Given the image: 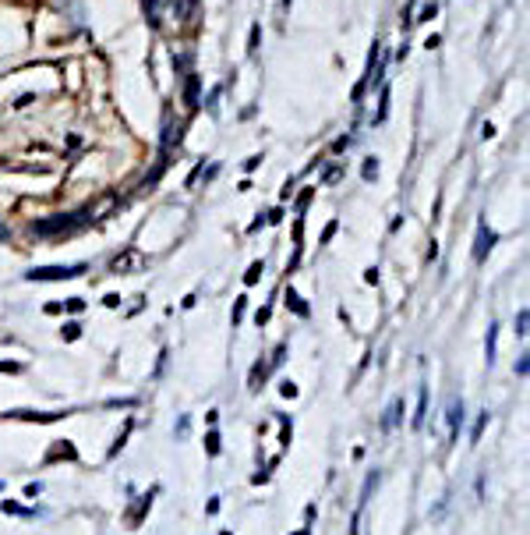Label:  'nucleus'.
<instances>
[{"label": "nucleus", "instance_id": "1", "mask_svg": "<svg viewBox=\"0 0 530 535\" xmlns=\"http://www.w3.org/2000/svg\"><path fill=\"white\" fill-rule=\"evenodd\" d=\"M82 220H88V217H82V213H60V217H50V220H36L32 224V230L39 234V237H53V234H68V230H75Z\"/></svg>", "mask_w": 530, "mask_h": 535}, {"label": "nucleus", "instance_id": "2", "mask_svg": "<svg viewBox=\"0 0 530 535\" xmlns=\"http://www.w3.org/2000/svg\"><path fill=\"white\" fill-rule=\"evenodd\" d=\"M85 273V262H75V266H36L28 270L25 277L28 280H71V277H82Z\"/></svg>", "mask_w": 530, "mask_h": 535}, {"label": "nucleus", "instance_id": "3", "mask_svg": "<svg viewBox=\"0 0 530 535\" xmlns=\"http://www.w3.org/2000/svg\"><path fill=\"white\" fill-rule=\"evenodd\" d=\"M142 266H145V255L138 248H128L124 255L113 259V273H131V270H142Z\"/></svg>", "mask_w": 530, "mask_h": 535}, {"label": "nucleus", "instance_id": "4", "mask_svg": "<svg viewBox=\"0 0 530 535\" xmlns=\"http://www.w3.org/2000/svg\"><path fill=\"white\" fill-rule=\"evenodd\" d=\"M495 242H498V237H495V230H491L488 224H481V227H477V245H474V259H477V262H484V259H488V252L495 248Z\"/></svg>", "mask_w": 530, "mask_h": 535}, {"label": "nucleus", "instance_id": "5", "mask_svg": "<svg viewBox=\"0 0 530 535\" xmlns=\"http://www.w3.org/2000/svg\"><path fill=\"white\" fill-rule=\"evenodd\" d=\"M142 8H145L149 25L160 28V25H163V15H167V8H170V0H142Z\"/></svg>", "mask_w": 530, "mask_h": 535}, {"label": "nucleus", "instance_id": "6", "mask_svg": "<svg viewBox=\"0 0 530 535\" xmlns=\"http://www.w3.org/2000/svg\"><path fill=\"white\" fill-rule=\"evenodd\" d=\"M460 426H463V401H449V408H446V429H449V439H456V433H460Z\"/></svg>", "mask_w": 530, "mask_h": 535}, {"label": "nucleus", "instance_id": "7", "mask_svg": "<svg viewBox=\"0 0 530 535\" xmlns=\"http://www.w3.org/2000/svg\"><path fill=\"white\" fill-rule=\"evenodd\" d=\"M403 422V401H392L389 411H386V419H382V429H396Z\"/></svg>", "mask_w": 530, "mask_h": 535}, {"label": "nucleus", "instance_id": "8", "mask_svg": "<svg viewBox=\"0 0 530 535\" xmlns=\"http://www.w3.org/2000/svg\"><path fill=\"white\" fill-rule=\"evenodd\" d=\"M195 11H198V0H177V21L180 25H188L195 18Z\"/></svg>", "mask_w": 530, "mask_h": 535}, {"label": "nucleus", "instance_id": "9", "mask_svg": "<svg viewBox=\"0 0 530 535\" xmlns=\"http://www.w3.org/2000/svg\"><path fill=\"white\" fill-rule=\"evenodd\" d=\"M424 415H428V386H421V394H417V415H414V429H424Z\"/></svg>", "mask_w": 530, "mask_h": 535}, {"label": "nucleus", "instance_id": "10", "mask_svg": "<svg viewBox=\"0 0 530 535\" xmlns=\"http://www.w3.org/2000/svg\"><path fill=\"white\" fill-rule=\"evenodd\" d=\"M198 75H188V85H184V103L188 107H198Z\"/></svg>", "mask_w": 530, "mask_h": 535}, {"label": "nucleus", "instance_id": "11", "mask_svg": "<svg viewBox=\"0 0 530 535\" xmlns=\"http://www.w3.org/2000/svg\"><path fill=\"white\" fill-rule=\"evenodd\" d=\"M113 202H117V199H113V195H106L100 206H92V210H88V220H103V213H110V210H113Z\"/></svg>", "mask_w": 530, "mask_h": 535}, {"label": "nucleus", "instance_id": "12", "mask_svg": "<svg viewBox=\"0 0 530 535\" xmlns=\"http://www.w3.org/2000/svg\"><path fill=\"white\" fill-rule=\"evenodd\" d=\"M495 341H498V326H488V337H484V354H488V365L495 362Z\"/></svg>", "mask_w": 530, "mask_h": 535}, {"label": "nucleus", "instance_id": "13", "mask_svg": "<svg viewBox=\"0 0 530 535\" xmlns=\"http://www.w3.org/2000/svg\"><path fill=\"white\" fill-rule=\"evenodd\" d=\"M287 309H294L297 316H307V305L297 298V291H294V287H287Z\"/></svg>", "mask_w": 530, "mask_h": 535}, {"label": "nucleus", "instance_id": "14", "mask_svg": "<svg viewBox=\"0 0 530 535\" xmlns=\"http://www.w3.org/2000/svg\"><path fill=\"white\" fill-rule=\"evenodd\" d=\"M262 273H265V266H262V262H252V270L244 273V284H247V287L258 284V277H262Z\"/></svg>", "mask_w": 530, "mask_h": 535}, {"label": "nucleus", "instance_id": "15", "mask_svg": "<svg viewBox=\"0 0 530 535\" xmlns=\"http://www.w3.org/2000/svg\"><path fill=\"white\" fill-rule=\"evenodd\" d=\"M527 323H530V312L520 309V312H516V337H527Z\"/></svg>", "mask_w": 530, "mask_h": 535}, {"label": "nucleus", "instance_id": "16", "mask_svg": "<svg viewBox=\"0 0 530 535\" xmlns=\"http://www.w3.org/2000/svg\"><path fill=\"white\" fill-rule=\"evenodd\" d=\"M375 486H379V471L371 475V479L364 482V489H361V511H364V503H368V496H371V489H375Z\"/></svg>", "mask_w": 530, "mask_h": 535}, {"label": "nucleus", "instance_id": "17", "mask_svg": "<svg viewBox=\"0 0 530 535\" xmlns=\"http://www.w3.org/2000/svg\"><path fill=\"white\" fill-rule=\"evenodd\" d=\"M205 451H209L212 457H216V454H220V433H216V429H212V433L205 436Z\"/></svg>", "mask_w": 530, "mask_h": 535}, {"label": "nucleus", "instance_id": "18", "mask_svg": "<svg viewBox=\"0 0 530 535\" xmlns=\"http://www.w3.org/2000/svg\"><path fill=\"white\" fill-rule=\"evenodd\" d=\"M484 426H488V411L477 415V422H474V429H471V439H474V443L481 439V429H484Z\"/></svg>", "mask_w": 530, "mask_h": 535}, {"label": "nucleus", "instance_id": "19", "mask_svg": "<svg viewBox=\"0 0 530 535\" xmlns=\"http://www.w3.org/2000/svg\"><path fill=\"white\" fill-rule=\"evenodd\" d=\"M361 174H364V181H371V177L379 174V160H375V156H371V160H364V170H361Z\"/></svg>", "mask_w": 530, "mask_h": 535}, {"label": "nucleus", "instance_id": "20", "mask_svg": "<svg viewBox=\"0 0 530 535\" xmlns=\"http://www.w3.org/2000/svg\"><path fill=\"white\" fill-rule=\"evenodd\" d=\"M386 114H389V89H382V103H379V114H375V121H386Z\"/></svg>", "mask_w": 530, "mask_h": 535}, {"label": "nucleus", "instance_id": "21", "mask_svg": "<svg viewBox=\"0 0 530 535\" xmlns=\"http://www.w3.org/2000/svg\"><path fill=\"white\" fill-rule=\"evenodd\" d=\"M78 337H82V326L78 323H68L64 326V341H78Z\"/></svg>", "mask_w": 530, "mask_h": 535}, {"label": "nucleus", "instance_id": "22", "mask_svg": "<svg viewBox=\"0 0 530 535\" xmlns=\"http://www.w3.org/2000/svg\"><path fill=\"white\" fill-rule=\"evenodd\" d=\"M513 369H516V376H527V372H530V362H527V354H520Z\"/></svg>", "mask_w": 530, "mask_h": 535}, {"label": "nucleus", "instance_id": "23", "mask_svg": "<svg viewBox=\"0 0 530 535\" xmlns=\"http://www.w3.org/2000/svg\"><path fill=\"white\" fill-rule=\"evenodd\" d=\"M244 309H247V298H237V305H234V326L240 323V316H244Z\"/></svg>", "mask_w": 530, "mask_h": 535}, {"label": "nucleus", "instance_id": "24", "mask_svg": "<svg viewBox=\"0 0 530 535\" xmlns=\"http://www.w3.org/2000/svg\"><path fill=\"white\" fill-rule=\"evenodd\" d=\"M279 394H283V397H297V386H294V383L287 379L283 386H279Z\"/></svg>", "mask_w": 530, "mask_h": 535}, {"label": "nucleus", "instance_id": "25", "mask_svg": "<svg viewBox=\"0 0 530 535\" xmlns=\"http://www.w3.org/2000/svg\"><path fill=\"white\" fill-rule=\"evenodd\" d=\"M188 429H191V419H188V415H184V419L177 422V436H188Z\"/></svg>", "mask_w": 530, "mask_h": 535}, {"label": "nucleus", "instance_id": "26", "mask_svg": "<svg viewBox=\"0 0 530 535\" xmlns=\"http://www.w3.org/2000/svg\"><path fill=\"white\" fill-rule=\"evenodd\" d=\"M307 202H311V192H304V195L297 199V213H304V210H307Z\"/></svg>", "mask_w": 530, "mask_h": 535}, {"label": "nucleus", "instance_id": "27", "mask_svg": "<svg viewBox=\"0 0 530 535\" xmlns=\"http://www.w3.org/2000/svg\"><path fill=\"white\" fill-rule=\"evenodd\" d=\"M216 100H220V89H212V93H209V114H216Z\"/></svg>", "mask_w": 530, "mask_h": 535}, {"label": "nucleus", "instance_id": "28", "mask_svg": "<svg viewBox=\"0 0 530 535\" xmlns=\"http://www.w3.org/2000/svg\"><path fill=\"white\" fill-rule=\"evenodd\" d=\"M435 15V4H428V8H421V18H414V21H428Z\"/></svg>", "mask_w": 530, "mask_h": 535}, {"label": "nucleus", "instance_id": "29", "mask_svg": "<svg viewBox=\"0 0 530 535\" xmlns=\"http://www.w3.org/2000/svg\"><path fill=\"white\" fill-rule=\"evenodd\" d=\"M68 309H71V312H82V309H85V302H82V298H71V302H68Z\"/></svg>", "mask_w": 530, "mask_h": 535}, {"label": "nucleus", "instance_id": "30", "mask_svg": "<svg viewBox=\"0 0 530 535\" xmlns=\"http://www.w3.org/2000/svg\"><path fill=\"white\" fill-rule=\"evenodd\" d=\"M247 50H252V53H255V50H258V25H255V28H252V46H247Z\"/></svg>", "mask_w": 530, "mask_h": 535}, {"label": "nucleus", "instance_id": "31", "mask_svg": "<svg viewBox=\"0 0 530 535\" xmlns=\"http://www.w3.org/2000/svg\"><path fill=\"white\" fill-rule=\"evenodd\" d=\"M39 489H43L39 482H32V486H25V496H39Z\"/></svg>", "mask_w": 530, "mask_h": 535}, {"label": "nucleus", "instance_id": "32", "mask_svg": "<svg viewBox=\"0 0 530 535\" xmlns=\"http://www.w3.org/2000/svg\"><path fill=\"white\" fill-rule=\"evenodd\" d=\"M287 4H290V0H283V8H287Z\"/></svg>", "mask_w": 530, "mask_h": 535}]
</instances>
